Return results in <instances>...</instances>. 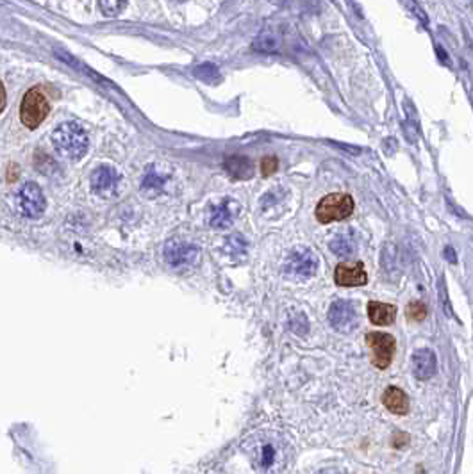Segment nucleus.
<instances>
[{
  "label": "nucleus",
  "mask_w": 473,
  "mask_h": 474,
  "mask_svg": "<svg viewBox=\"0 0 473 474\" xmlns=\"http://www.w3.org/2000/svg\"><path fill=\"white\" fill-rule=\"evenodd\" d=\"M122 175L113 166H98L92 173V191L101 198H111L118 193Z\"/></svg>",
  "instance_id": "423d86ee"
},
{
  "label": "nucleus",
  "mask_w": 473,
  "mask_h": 474,
  "mask_svg": "<svg viewBox=\"0 0 473 474\" xmlns=\"http://www.w3.org/2000/svg\"><path fill=\"white\" fill-rule=\"evenodd\" d=\"M164 258L173 267L191 266L198 261V248L184 241H170L164 246Z\"/></svg>",
  "instance_id": "1a4fd4ad"
},
{
  "label": "nucleus",
  "mask_w": 473,
  "mask_h": 474,
  "mask_svg": "<svg viewBox=\"0 0 473 474\" xmlns=\"http://www.w3.org/2000/svg\"><path fill=\"white\" fill-rule=\"evenodd\" d=\"M49 112H51V104L40 87H33L26 93L20 105L22 123L29 129H38L43 120L49 116Z\"/></svg>",
  "instance_id": "7ed1b4c3"
},
{
  "label": "nucleus",
  "mask_w": 473,
  "mask_h": 474,
  "mask_svg": "<svg viewBox=\"0 0 473 474\" xmlns=\"http://www.w3.org/2000/svg\"><path fill=\"white\" fill-rule=\"evenodd\" d=\"M195 75H197L198 79L204 80V82L207 84H218L220 80H222V77H220V71H218V68L214 67V64H200V67L195 68Z\"/></svg>",
  "instance_id": "aec40b11"
},
{
  "label": "nucleus",
  "mask_w": 473,
  "mask_h": 474,
  "mask_svg": "<svg viewBox=\"0 0 473 474\" xmlns=\"http://www.w3.org/2000/svg\"><path fill=\"white\" fill-rule=\"evenodd\" d=\"M238 212V202L230 198H223L220 204L213 207V212H211V227H214V229H227L236 220Z\"/></svg>",
  "instance_id": "9b49d317"
},
{
  "label": "nucleus",
  "mask_w": 473,
  "mask_h": 474,
  "mask_svg": "<svg viewBox=\"0 0 473 474\" xmlns=\"http://www.w3.org/2000/svg\"><path fill=\"white\" fill-rule=\"evenodd\" d=\"M382 403L391 414H397V416H406L409 412V398L406 396V392L398 387H390L388 391L382 396Z\"/></svg>",
  "instance_id": "4468645a"
},
{
  "label": "nucleus",
  "mask_w": 473,
  "mask_h": 474,
  "mask_svg": "<svg viewBox=\"0 0 473 474\" xmlns=\"http://www.w3.org/2000/svg\"><path fill=\"white\" fill-rule=\"evenodd\" d=\"M320 261L316 257L313 249L309 248H295L291 252V255L286 261V273L293 274V276H298V279H309V276H314L316 271H318Z\"/></svg>",
  "instance_id": "20e7f679"
},
{
  "label": "nucleus",
  "mask_w": 473,
  "mask_h": 474,
  "mask_svg": "<svg viewBox=\"0 0 473 474\" xmlns=\"http://www.w3.org/2000/svg\"><path fill=\"white\" fill-rule=\"evenodd\" d=\"M368 317L373 324L377 326H388L397 317V307L390 304H379V301H370L368 304Z\"/></svg>",
  "instance_id": "2eb2a0df"
},
{
  "label": "nucleus",
  "mask_w": 473,
  "mask_h": 474,
  "mask_svg": "<svg viewBox=\"0 0 473 474\" xmlns=\"http://www.w3.org/2000/svg\"><path fill=\"white\" fill-rule=\"evenodd\" d=\"M354 198L350 195H345V193H332V195H327L325 198L320 200V204L316 205V220L320 223L327 225L332 223V221H341L347 220L354 212Z\"/></svg>",
  "instance_id": "f03ea898"
},
{
  "label": "nucleus",
  "mask_w": 473,
  "mask_h": 474,
  "mask_svg": "<svg viewBox=\"0 0 473 474\" xmlns=\"http://www.w3.org/2000/svg\"><path fill=\"white\" fill-rule=\"evenodd\" d=\"M173 2H186V0H173Z\"/></svg>",
  "instance_id": "393cba45"
},
{
  "label": "nucleus",
  "mask_w": 473,
  "mask_h": 474,
  "mask_svg": "<svg viewBox=\"0 0 473 474\" xmlns=\"http://www.w3.org/2000/svg\"><path fill=\"white\" fill-rule=\"evenodd\" d=\"M223 168L232 179L247 180L254 177V162L245 155H229L223 162Z\"/></svg>",
  "instance_id": "ddd939ff"
},
{
  "label": "nucleus",
  "mask_w": 473,
  "mask_h": 474,
  "mask_svg": "<svg viewBox=\"0 0 473 474\" xmlns=\"http://www.w3.org/2000/svg\"><path fill=\"white\" fill-rule=\"evenodd\" d=\"M331 249L338 257H350L356 254V241L348 234H341L331 241Z\"/></svg>",
  "instance_id": "f3484780"
},
{
  "label": "nucleus",
  "mask_w": 473,
  "mask_h": 474,
  "mask_svg": "<svg viewBox=\"0 0 473 474\" xmlns=\"http://www.w3.org/2000/svg\"><path fill=\"white\" fill-rule=\"evenodd\" d=\"M18 204H20V211L24 212V216H27V218L42 216L46 205L42 187H40L36 182H27L26 186L20 189V195H18Z\"/></svg>",
  "instance_id": "0eeeda50"
},
{
  "label": "nucleus",
  "mask_w": 473,
  "mask_h": 474,
  "mask_svg": "<svg viewBox=\"0 0 473 474\" xmlns=\"http://www.w3.org/2000/svg\"><path fill=\"white\" fill-rule=\"evenodd\" d=\"M164 182H166V177L155 170V166H150L147 168V173L143 177L141 189L145 193H155L160 191V189H163Z\"/></svg>",
  "instance_id": "a211bd4d"
},
{
  "label": "nucleus",
  "mask_w": 473,
  "mask_h": 474,
  "mask_svg": "<svg viewBox=\"0 0 473 474\" xmlns=\"http://www.w3.org/2000/svg\"><path fill=\"white\" fill-rule=\"evenodd\" d=\"M329 323L338 332L348 333L357 326V312L350 301L338 299L329 308Z\"/></svg>",
  "instance_id": "6e6552de"
},
{
  "label": "nucleus",
  "mask_w": 473,
  "mask_h": 474,
  "mask_svg": "<svg viewBox=\"0 0 473 474\" xmlns=\"http://www.w3.org/2000/svg\"><path fill=\"white\" fill-rule=\"evenodd\" d=\"M127 0H98V8L105 17H118L126 9Z\"/></svg>",
  "instance_id": "412c9836"
},
{
  "label": "nucleus",
  "mask_w": 473,
  "mask_h": 474,
  "mask_svg": "<svg viewBox=\"0 0 473 474\" xmlns=\"http://www.w3.org/2000/svg\"><path fill=\"white\" fill-rule=\"evenodd\" d=\"M436 366H438V362H436V355L432 349L422 348L413 355V373L418 380L432 378L436 373Z\"/></svg>",
  "instance_id": "f8f14e48"
},
{
  "label": "nucleus",
  "mask_w": 473,
  "mask_h": 474,
  "mask_svg": "<svg viewBox=\"0 0 473 474\" xmlns=\"http://www.w3.org/2000/svg\"><path fill=\"white\" fill-rule=\"evenodd\" d=\"M334 280L336 283L341 287H356L365 286V283L368 282V276H366L363 262H354V264L341 262V264L336 267Z\"/></svg>",
  "instance_id": "9d476101"
},
{
  "label": "nucleus",
  "mask_w": 473,
  "mask_h": 474,
  "mask_svg": "<svg viewBox=\"0 0 473 474\" xmlns=\"http://www.w3.org/2000/svg\"><path fill=\"white\" fill-rule=\"evenodd\" d=\"M277 170H279V159H277L275 155H266V157L261 161V173H263V177H270V175L275 173Z\"/></svg>",
  "instance_id": "5701e85b"
},
{
  "label": "nucleus",
  "mask_w": 473,
  "mask_h": 474,
  "mask_svg": "<svg viewBox=\"0 0 473 474\" xmlns=\"http://www.w3.org/2000/svg\"><path fill=\"white\" fill-rule=\"evenodd\" d=\"M225 252L232 258H243L247 255V241L243 236H239V234L230 236L225 243Z\"/></svg>",
  "instance_id": "6ab92c4d"
},
{
  "label": "nucleus",
  "mask_w": 473,
  "mask_h": 474,
  "mask_svg": "<svg viewBox=\"0 0 473 474\" xmlns=\"http://www.w3.org/2000/svg\"><path fill=\"white\" fill-rule=\"evenodd\" d=\"M6 107V89H4V84L0 82V112L4 111Z\"/></svg>",
  "instance_id": "b1692460"
},
{
  "label": "nucleus",
  "mask_w": 473,
  "mask_h": 474,
  "mask_svg": "<svg viewBox=\"0 0 473 474\" xmlns=\"http://www.w3.org/2000/svg\"><path fill=\"white\" fill-rule=\"evenodd\" d=\"M366 342L372 351L373 366L379 369H386L390 366L395 355V337L384 332H372L366 337Z\"/></svg>",
  "instance_id": "39448f33"
},
{
  "label": "nucleus",
  "mask_w": 473,
  "mask_h": 474,
  "mask_svg": "<svg viewBox=\"0 0 473 474\" xmlns=\"http://www.w3.org/2000/svg\"><path fill=\"white\" fill-rule=\"evenodd\" d=\"M277 448L273 442H263L261 446H257V451L254 455V460L259 466V469H270L277 462Z\"/></svg>",
  "instance_id": "dca6fc26"
},
{
  "label": "nucleus",
  "mask_w": 473,
  "mask_h": 474,
  "mask_svg": "<svg viewBox=\"0 0 473 474\" xmlns=\"http://www.w3.org/2000/svg\"><path fill=\"white\" fill-rule=\"evenodd\" d=\"M52 145L59 157L67 161H80L88 152L89 139L86 130L79 123L67 121L52 132Z\"/></svg>",
  "instance_id": "f257e3e1"
},
{
  "label": "nucleus",
  "mask_w": 473,
  "mask_h": 474,
  "mask_svg": "<svg viewBox=\"0 0 473 474\" xmlns=\"http://www.w3.org/2000/svg\"><path fill=\"white\" fill-rule=\"evenodd\" d=\"M407 316L413 321H422L427 316V307L422 301H411L409 307H407Z\"/></svg>",
  "instance_id": "4be33fe9"
}]
</instances>
